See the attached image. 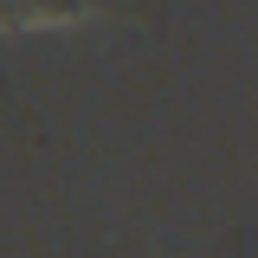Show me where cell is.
I'll list each match as a JSON object with an SVG mask.
<instances>
[{
    "instance_id": "obj_1",
    "label": "cell",
    "mask_w": 258,
    "mask_h": 258,
    "mask_svg": "<svg viewBox=\"0 0 258 258\" xmlns=\"http://www.w3.org/2000/svg\"><path fill=\"white\" fill-rule=\"evenodd\" d=\"M97 0H0V26L26 32V26H78Z\"/></svg>"
}]
</instances>
